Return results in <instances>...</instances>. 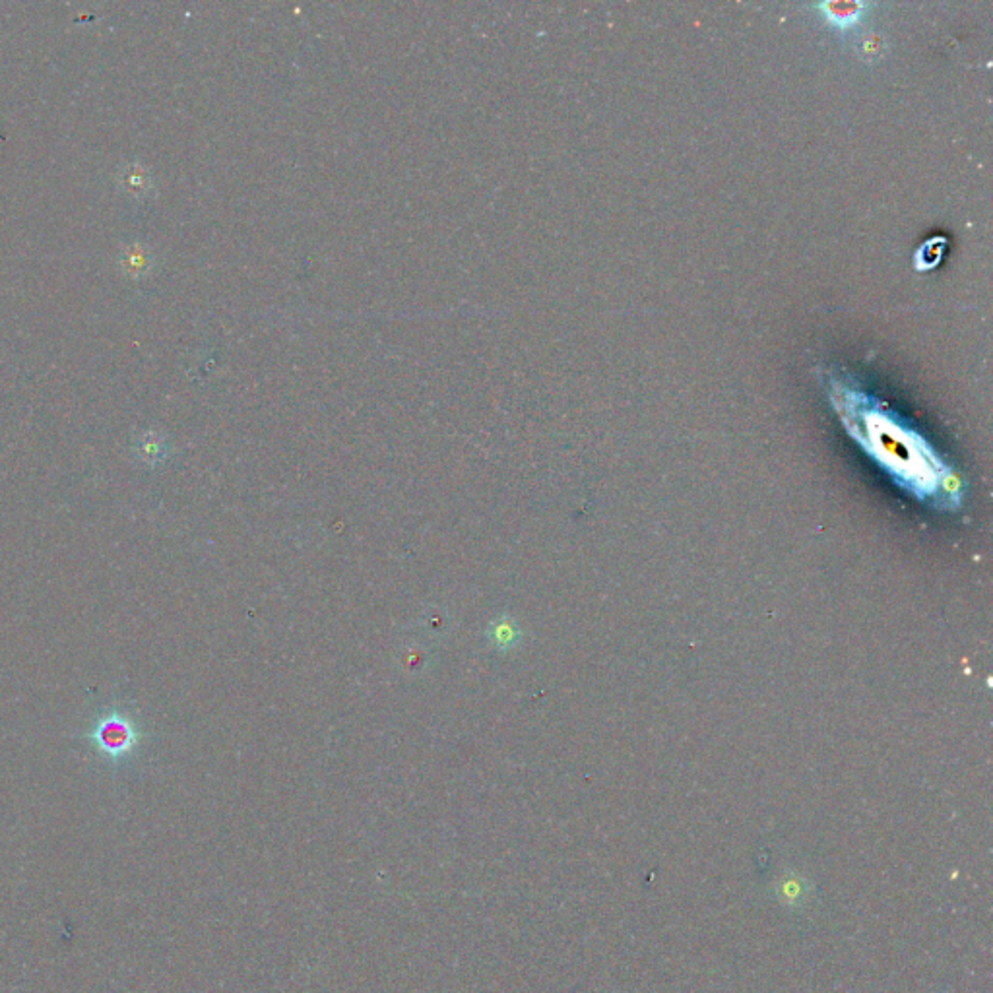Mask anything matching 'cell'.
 <instances>
[{
  "instance_id": "cell-1",
  "label": "cell",
  "mask_w": 993,
  "mask_h": 993,
  "mask_svg": "<svg viewBox=\"0 0 993 993\" xmlns=\"http://www.w3.org/2000/svg\"><path fill=\"white\" fill-rule=\"evenodd\" d=\"M852 435L902 491L943 511L961 507L964 483L918 435L869 414L860 427L852 429Z\"/></svg>"
},
{
  "instance_id": "cell-2",
  "label": "cell",
  "mask_w": 993,
  "mask_h": 993,
  "mask_svg": "<svg viewBox=\"0 0 993 993\" xmlns=\"http://www.w3.org/2000/svg\"><path fill=\"white\" fill-rule=\"evenodd\" d=\"M88 739L105 759L119 763L130 757L132 751L138 747L140 734L129 716L121 712H109L97 720Z\"/></svg>"
},
{
  "instance_id": "cell-3",
  "label": "cell",
  "mask_w": 993,
  "mask_h": 993,
  "mask_svg": "<svg viewBox=\"0 0 993 993\" xmlns=\"http://www.w3.org/2000/svg\"><path fill=\"white\" fill-rule=\"evenodd\" d=\"M821 8L827 12V18L836 26L848 28V26L856 24V20L860 18L865 6L860 2H829V4H823Z\"/></svg>"
},
{
  "instance_id": "cell-4",
  "label": "cell",
  "mask_w": 993,
  "mask_h": 993,
  "mask_svg": "<svg viewBox=\"0 0 993 993\" xmlns=\"http://www.w3.org/2000/svg\"><path fill=\"white\" fill-rule=\"evenodd\" d=\"M123 262L132 276H142L150 268V257L142 247H132V251H127Z\"/></svg>"
},
{
  "instance_id": "cell-5",
  "label": "cell",
  "mask_w": 993,
  "mask_h": 993,
  "mask_svg": "<svg viewBox=\"0 0 993 993\" xmlns=\"http://www.w3.org/2000/svg\"><path fill=\"white\" fill-rule=\"evenodd\" d=\"M140 454H142V460L156 464L165 456V443H161L156 435H146L142 439V445H140Z\"/></svg>"
},
{
  "instance_id": "cell-6",
  "label": "cell",
  "mask_w": 993,
  "mask_h": 993,
  "mask_svg": "<svg viewBox=\"0 0 993 993\" xmlns=\"http://www.w3.org/2000/svg\"><path fill=\"white\" fill-rule=\"evenodd\" d=\"M125 185H127V189L132 191L134 194L146 193V191L150 189V177H148V173H146L144 169L134 167V169L130 171L129 175H127Z\"/></svg>"
},
{
  "instance_id": "cell-7",
  "label": "cell",
  "mask_w": 993,
  "mask_h": 993,
  "mask_svg": "<svg viewBox=\"0 0 993 993\" xmlns=\"http://www.w3.org/2000/svg\"><path fill=\"white\" fill-rule=\"evenodd\" d=\"M493 633H495V641L501 646H507L514 642V637H516V627H513L509 621H501L499 625L493 627Z\"/></svg>"
}]
</instances>
